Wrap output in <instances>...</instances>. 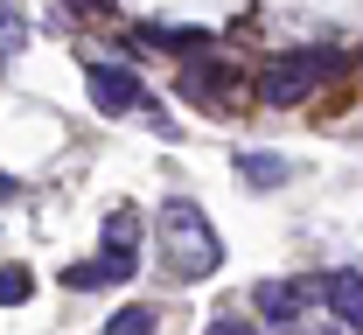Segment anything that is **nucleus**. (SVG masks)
<instances>
[{
	"label": "nucleus",
	"mask_w": 363,
	"mask_h": 335,
	"mask_svg": "<svg viewBox=\"0 0 363 335\" xmlns=\"http://www.w3.org/2000/svg\"><path fill=\"white\" fill-rule=\"evenodd\" d=\"M84 84H91V105L98 112H147V91H140L133 70H119V63H105V56H84Z\"/></svg>",
	"instance_id": "obj_3"
},
{
	"label": "nucleus",
	"mask_w": 363,
	"mask_h": 335,
	"mask_svg": "<svg viewBox=\"0 0 363 335\" xmlns=\"http://www.w3.org/2000/svg\"><path fill=\"white\" fill-rule=\"evenodd\" d=\"M161 251H168V273L175 280H210L224 266V238L210 231V217L189 195H168L161 203Z\"/></svg>",
	"instance_id": "obj_1"
},
{
	"label": "nucleus",
	"mask_w": 363,
	"mask_h": 335,
	"mask_svg": "<svg viewBox=\"0 0 363 335\" xmlns=\"http://www.w3.org/2000/svg\"><path fill=\"white\" fill-rule=\"evenodd\" d=\"M77 14H98V0H77Z\"/></svg>",
	"instance_id": "obj_14"
},
{
	"label": "nucleus",
	"mask_w": 363,
	"mask_h": 335,
	"mask_svg": "<svg viewBox=\"0 0 363 335\" xmlns=\"http://www.w3.org/2000/svg\"><path fill=\"white\" fill-rule=\"evenodd\" d=\"M140 231H147V224H140V210H133V203H119V210H105L98 244H105V251H119V259H140Z\"/></svg>",
	"instance_id": "obj_8"
},
{
	"label": "nucleus",
	"mask_w": 363,
	"mask_h": 335,
	"mask_svg": "<svg viewBox=\"0 0 363 335\" xmlns=\"http://www.w3.org/2000/svg\"><path fill=\"white\" fill-rule=\"evenodd\" d=\"M7 195H14V175H0V203H7Z\"/></svg>",
	"instance_id": "obj_13"
},
{
	"label": "nucleus",
	"mask_w": 363,
	"mask_h": 335,
	"mask_svg": "<svg viewBox=\"0 0 363 335\" xmlns=\"http://www.w3.org/2000/svg\"><path fill=\"white\" fill-rule=\"evenodd\" d=\"M335 70H342L335 49H286V56H272V63H266V84H259V91H266V105L286 112V105H308L315 84H328Z\"/></svg>",
	"instance_id": "obj_2"
},
{
	"label": "nucleus",
	"mask_w": 363,
	"mask_h": 335,
	"mask_svg": "<svg viewBox=\"0 0 363 335\" xmlns=\"http://www.w3.org/2000/svg\"><path fill=\"white\" fill-rule=\"evenodd\" d=\"M238 175H245L252 189H279V182H286L294 168H286L279 154H238Z\"/></svg>",
	"instance_id": "obj_9"
},
{
	"label": "nucleus",
	"mask_w": 363,
	"mask_h": 335,
	"mask_svg": "<svg viewBox=\"0 0 363 335\" xmlns=\"http://www.w3.org/2000/svg\"><path fill=\"white\" fill-rule=\"evenodd\" d=\"M182 98L224 105V98H230V70H224V63H182Z\"/></svg>",
	"instance_id": "obj_7"
},
{
	"label": "nucleus",
	"mask_w": 363,
	"mask_h": 335,
	"mask_svg": "<svg viewBox=\"0 0 363 335\" xmlns=\"http://www.w3.org/2000/svg\"><path fill=\"white\" fill-rule=\"evenodd\" d=\"M308 300H321V287H308V280H259L252 287V307H259V322H272V329H294L308 314Z\"/></svg>",
	"instance_id": "obj_4"
},
{
	"label": "nucleus",
	"mask_w": 363,
	"mask_h": 335,
	"mask_svg": "<svg viewBox=\"0 0 363 335\" xmlns=\"http://www.w3.org/2000/svg\"><path fill=\"white\" fill-rule=\"evenodd\" d=\"M133 280V259H119V251H98L91 266H63V287H126Z\"/></svg>",
	"instance_id": "obj_5"
},
{
	"label": "nucleus",
	"mask_w": 363,
	"mask_h": 335,
	"mask_svg": "<svg viewBox=\"0 0 363 335\" xmlns=\"http://www.w3.org/2000/svg\"><path fill=\"white\" fill-rule=\"evenodd\" d=\"M21 49H28V21L14 0H0V56H21Z\"/></svg>",
	"instance_id": "obj_10"
},
{
	"label": "nucleus",
	"mask_w": 363,
	"mask_h": 335,
	"mask_svg": "<svg viewBox=\"0 0 363 335\" xmlns=\"http://www.w3.org/2000/svg\"><path fill=\"white\" fill-rule=\"evenodd\" d=\"M35 293V280H28V266H0V307H21Z\"/></svg>",
	"instance_id": "obj_11"
},
{
	"label": "nucleus",
	"mask_w": 363,
	"mask_h": 335,
	"mask_svg": "<svg viewBox=\"0 0 363 335\" xmlns=\"http://www.w3.org/2000/svg\"><path fill=\"white\" fill-rule=\"evenodd\" d=\"M154 322H161L154 307H119V314H112V335H126V329H133V335H147Z\"/></svg>",
	"instance_id": "obj_12"
},
{
	"label": "nucleus",
	"mask_w": 363,
	"mask_h": 335,
	"mask_svg": "<svg viewBox=\"0 0 363 335\" xmlns=\"http://www.w3.org/2000/svg\"><path fill=\"white\" fill-rule=\"evenodd\" d=\"M321 300H328V314H335L342 329H363V273H335V280H321Z\"/></svg>",
	"instance_id": "obj_6"
}]
</instances>
